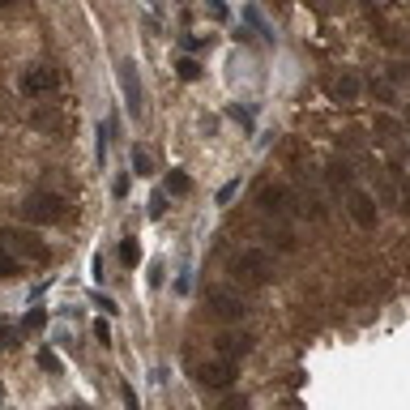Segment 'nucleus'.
Here are the masks:
<instances>
[{"label": "nucleus", "mask_w": 410, "mask_h": 410, "mask_svg": "<svg viewBox=\"0 0 410 410\" xmlns=\"http://www.w3.org/2000/svg\"><path fill=\"white\" fill-rule=\"evenodd\" d=\"M167 201H171V193L167 188H154L150 193V218H163L167 214Z\"/></svg>", "instance_id": "18"}, {"label": "nucleus", "mask_w": 410, "mask_h": 410, "mask_svg": "<svg viewBox=\"0 0 410 410\" xmlns=\"http://www.w3.org/2000/svg\"><path fill=\"white\" fill-rule=\"evenodd\" d=\"M222 410H248V398H244V394H227V398H222Z\"/></svg>", "instance_id": "28"}, {"label": "nucleus", "mask_w": 410, "mask_h": 410, "mask_svg": "<svg viewBox=\"0 0 410 410\" xmlns=\"http://www.w3.org/2000/svg\"><path fill=\"white\" fill-rule=\"evenodd\" d=\"M13 338H17V329L13 325H0V347H17Z\"/></svg>", "instance_id": "31"}, {"label": "nucleus", "mask_w": 410, "mask_h": 410, "mask_svg": "<svg viewBox=\"0 0 410 410\" xmlns=\"http://www.w3.org/2000/svg\"><path fill=\"white\" fill-rule=\"evenodd\" d=\"M111 193H116V197H128V175H116V184H111Z\"/></svg>", "instance_id": "32"}, {"label": "nucleus", "mask_w": 410, "mask_h": 410, "mask_svg": "<svg viewBox=\"0 0 410 410\" xmlns=\"http://www.w3.org/2000/svg\"><path fill=\"white\" fill-rule=\"evenodd\" d=\"M376 193L385 197V205H398V188H394V184H389V180H385L381 171H376Z\"/></svg>", "instance_id": "22"}, {"label": "nucleus", "mask_w": 410, "mask_h": 410, "mask_svg": "<svg viewBox=\"0 0 410 410\" xmlns=\"http://www.w3.org/2000/svg\"><path fill=\"white\" fill-rule=\"evenodd\" d=\"M231 274H235V278H244V282L265 287V282H274L278 265H274V257H270L265 248H240V252L231 257Z\"/></svg>", "instance_id": "1"}, {"label": "nucleus", "mask_w": 410, "mask_h": 410, "mask_svg": "<svg viewBox=\"0 0 410 410\" xmlns=\"http://www.w3.org/2000/svg\"><path fill=\"white\" fill-rule=\"evenodd\" d=\"M17 86H21V94H26V98H43V94H56V90H60V77H56L51 68L34 64V68H26V73H21V81H17Z\"/></svg>", "instance_id": "9"}, {"label": "nucleus", "mask_w": 410, "mask_h": 410, "mask_svg": "<svg viewBox=\"0 0 410 410\" xmlns=\"http://www.w3.org/2000/svg\"><path fill=\"white\" fill-rule=\"evenodd\" d=\"M398 210H406V214H410V188L402 193V197H398Z\"/></svg>", "instance_id": "34"}, {"label": "nucleus", "mask_w": 410, "mask_h": 410, "mask_svg": "<svg viewBox=\"0 0 410 410\" xmlns=\"http://www.w3.org/2000/svg\"><path fill=\"white\" fill-rule=\"evenodd\" d=\"M347 214H351V222H355L359 231H376V222H381V210H376L372 193L359 188V184L347 188Z\"/></svg>", "instance_id": "5"}, {"label": "nucleus", "mask_w": 410, "mask_h": 410, "mask_svg": "<svg viewBox=\"0 0 410 410\" xmlns=\"http://www.w3.org/2000/svg\"><path fill=\"white\" fill-rule=\"evenodd\" d=\"M90 304H94V308H103V317H116V312H120V304H116L111 295H103V291H94V295H90Z\"/></svg>", "instance_id": "20"}, {"label": "nucleus", "mask_w": 410, "mask_h": 410, "mask_svg": "<svg viewBox=\"0 0 410 410\" xmlns=\"http://www.w3.org/2000/svg\"><path fill=\"white\" fill-rule=\"evenodd\" d=\"M68 410H81V406H68Z\"/></svg>", "instance_id": "37"}, {"label": "nucleus", "mask_w": 410, "mask_h": 410, "mask_svg": "<svg viewBox=\"0 0 410 410\" xmlns=\"http://www.w3.org/2000/svg\"><path fill=\"white\" fill-rule=\"evenodd\" d=\"M359 90H364V86H359V77H355V73H342V77H334V81H329V94H334V98H342V103H355V98H359Z\"/></svg>", "instance_id": "11"}, {"label": "nucleus", "mask_w": 410, "mask_h": 410, "mask_svg": "<svg viewBox=\"0 0 410 410\" xmlns=\"http://www.w3.org/2000/svg\"><path fill=\"white\" fill-rule=\"evenodd\" d=\"M205 304H210V312H214L218 321H227V325H240V321L248 317L244 295H235L231 287H205Z\"/></svg>", "instance_id": "3"}, {"label": "nucleus", "mask_w": 410, "mask_h": 410, "mask_svg": "<svg viewBox=\"0 0 410 410\" xmlns=\"http://www.w3.org/2000/svg\"><path fill=\"white\" fill-rule=\"evenodd\" d=\"M231 120H240L244 128H252V111L248 107H231Z\"/></svg>", "instance_id": "29"}, {"label": "nucleus", "mask_w": 410, "mask_h": 410, "mask_svg": "<svg viewBox=\"0 0 410 410\" xmlns=\"http://www.w3.org/2000/svg\"><path fill=\"white\" fill-rule=\"evenodd\" d=\"M235 372H240V364L235 359H222V355H214V359H205L201 368H197V385H205V389H231L235 385Z\"/></svg>", "instance_id": "6"}, {"label": "nucleus", "mask_w": 410, "mask_h": 410, "mask_svg": "<svg viewBox=\"0 0 410 410\" xmlns=\"http://www.w3.org/2000/svg\"><path fill=\"white\" fill-rule=\"evenodd\" d=\"M94 158H98V167H107V158H111V128H107V124H98V141H94Z\"/></svg>", "instance_id": "13"}, {"label": "nucleus", "mask_w": 410, "mask_h": 410, "mask_svg": "<svg viewBox=\"0 0 410 410\" xmlns=\"http://www.w3.org/2000/svg\"><path fill=\"white\" fill-rule=\"evenodd\" d=\"M0 244L21 261V257H34V261H47L51 252H47V244H39L34 240V231H17V227H9V231H0Z\"/></svg>", "instance_id": "7"}, {"label": "nucleus", "mask_w": 410, "mask_h": 410, "mask_svg": "<svg viewBox=\"0 0 410 410\" xmlns=\"http://www.w3.org/2000/svg\"><path fill=\"white\" fill-rule=\"evenodd\" d=\"M43 325H47V308H30V312L21 317V329H26V334H39Z\"/></svg>", "instance_id": "16"}, {"label": "nucleus", "mask_w": 410, "mask_h": 410, "mask_svg": "<svg viewBox=\"0 0 410 410\" xmlns=\"http://www.w3.org/2000/svg\"><path fill=\"white\" fill-rule=\"evenodd\" d=\"M94 338H98L103 347H111V325H107V317H98V321H94Z\"/></svg>", "instance_id": "26"}, {"label": "nucleus", "mask_w": 410, "mask_h": 410, "mask_svg": "<svg viewBox=\"0 0 410 410\" xmlns=\"http://www.w3.org/2000/svg\"><path fill=\"white\" fill-rule=\"evenodd\" d=\"M175 68H180V77H184V81H197V77H201V64H197L193 56H184V60H180Z\"/></svg>", "instance_id": "21"}, {"label": "nucleus", "mask_w": 410, "mask_h": 410, "mask_svg": "<svg viewBox=\"0 0 410 410\" xmlns=\"http://www.w3.org/2000/svg\"><path fill=\"white\" fill-rule=\"evenodd\" d=\"M257 201H261L265 214H274V218H282V222L295 218V197H291V188H282V184H261Z\"/></svg>", "instance_id": "8"}, {"label": "nucleus", "mask_w": 410, "mask_h": 410, "mask_svg": "<svg viewBox=\"0 0 410 410\" xmlns=\"http://www.w3.org/2000/svg\"><path fill=\"white\" fill-rule=\"evenodd\" d=\"M133 171H137V175H154V158H150V150H133Z\"/></svg>", "instance_id": "19"}, {"label": "nucleus", "mask_w": 410, "mask_h": 410, "mask_svg": "<svg viewBox=\"0 0 410 410\" xmlns=\"http://www.w3.org/2000/svg\"><path fill=\"white\" fill-rule=\"evenodd\" d=\"M17 274H21V261L0 244V278H17Z\"/></svg>", "instance_id": "17"}, {"label": "nucleus", "mask_w": 410, "mask_h": 410, "mask_svg": "<svg viewBox=\"0 0 410 410\" xmlns=\"http://www.w3.org/2000/svg\"><path fill=\"white\" fill-rule=\"evenodd\" d=\"M120 402H124V410H141V402H137V389H133L128 381L120 385Z\"/></svg>", "instance_id": "25"}, {"label": "nucleus", "mask_w": 410, "mask_h": 410, "mask_svg": "<svg viewBox=\"0 0 410 410\" xmlns=\"http://www.w3.org/2000/svg\"><path fill=\"white\" fill-rule=\"evenodd\" d=\"M4 4H13V0H0V9H4Z\"/></svg>", "instance_id": "36"}, {"label": "nucleus", "mask_w": 410, "mask_h": 410, "mask_svg": "<svg viewBox=\"0 0 410 410\" xmlns=\"http://www.w3.org/2000/svg\"><path fill=\"white\" fill-rule=\"evenodd\" d=\"M116 77H120V94H124V107L133 120L145 116V94H141V77H137V60H120L116 64Z\"/></svg>", "instance_id": "4"}, {"label": "nucleus", "mask_w": 410, "mask_h": 410, "mask_svg": "<svg viewBox=\"0 0 410 410\" xmlns=\"http://www.w3.org/2000/svg\"><path fill=\"white\" fill-rule=\"evenodd\" d=\"M21 218H26L30 227H56V222H64V197H56V193H34V197H26Z\"/></svg>", "instance_id": "2"}, {"label": "nucleus", "mask_w": 410, "mask_h": 410, "mask_svg": "<svg viewBox=\"0 0 410 410\" xmlns=\"http://www.w3.org/2000/svg\"><path fill=\"white\" fill-rule=\"evenodd\" d=\"M376 133H381L385 141H394V133H398V120H394V116H376Z\"/></svg>", "instance_id": "23"}, {"label": "nucleus", "mask_w": 410, "mask_h": 410, "mask_svg": "<svg viewBox=\"0 0 410 410\" xmlns=\"http://www.w3.org/2000/svg\"><path fill=\"white\" fill-rule=\"evenodd\" d=\"M244 21H248V26H252V30H257V34H261L265 43H274V26L265 21V13H261L257 4H248V9H244Z\"/></svg>", "instance_id": "12"}, {"label": "nucleus", "mask_w": 410, "mask_h": 410, "mask_svg": "<svg viewBox=\"0 0 410 410\" xmlns=\"http://www.w3.org/2000/svg\"><path fill=\"white\" fill-rule=\"evenodd\" d=\"M0 406H4V389H0Z\"/></svg>", "instance_id": "35"}, {"label": "nucleus", "mask_w": 410, "mask_h": 410, "mask_svg": "<svg viewBox=\"0 0 410 410\" xmlns=\"http://www.w3.org/2000/svg\"><path fill=\"white\" fill-rule=\"evenodd\" d=\"M137 261H141L137 240H120V265H124V270H137Z\"/></svg>", "instance_id": "15"}, {"label": "nucleus", "mask_w": 410, "mask_h": 410, "mask_svg": "<svg viewBox=\"0 0 410 410\" xmlns=\"http://www.w3.org/2000/svg\"><path fill=\"white\" fill-rule=\"evenodd\" d=\"M39 368H43V372H60V359H56L51 351H39Z\"/></svg>", "instance_id": "27"}, {"label": "nucleus", "mask_w": 410, "mask_h": 410, "mask_svg": "<svg viewBox=\"0 0 410 410\" xmlns=\"http://www.w3.org/2000/svg\"><path fill=\"white\" fill-rule=\"evenodd\" d=\"M248 351H252V334H214V355L240 364Z\"/></svg>", "instance_id": "10"}, {"label": "nucleus", "mask_w": 410, "mask_h": 410, "mask_svg": "<svg viewBox=\"0 0 410 410\" xmlns=\"http://www.w3.org/2000/svg\"><path fill=\"white\" fill-rule=\"evenodd\" d=\"M235 197H240V180H227V184L218 188V205H231Z\"/></svg>", "instance_id": "24"}, {"label": "nucleus", "mask_w": 410, "mask_h": 410, "mask_svg": "<svg viewBox=\"0 0 410 410\" xmlns=\"http://www.w3.org/2000/svg\"><path fill=\"white\" fill-rule=\"evenodd\" d=\"M210 9H214V17H227V4L222 0H210Z\"/></svg>", "instance_id": "33"}, {"label": "nucleus", "mask_w": 410, "mask_h": 410, "mask_svg": "<svg viewBox=\"0 0 410 410\" xmlns=\"http://www.w3.org/2000/svg\"><path fill=\"white\" fill-rule=\"evenodd\" d=\"M175 291H180V295H188V291H193V270H184V274L175 278Z\"/></svg>", "instance_id": "30"}, {"label": "nucleus", "mask_w": 410, "mask_h": 410, "mask_svg": "<svg viewBox=\"0 0 410 410\" xmlns=\"http://www.w3.org/2000/svg\"><path fill=\"white\" fill-rule=\"evenodd\" d=\"M163 188H167V193H171V197H184V193H193V180H188V175H184V171H171V175H167V184H163Z\"/></svg>", "instance_id": "14"}]
</instances>
